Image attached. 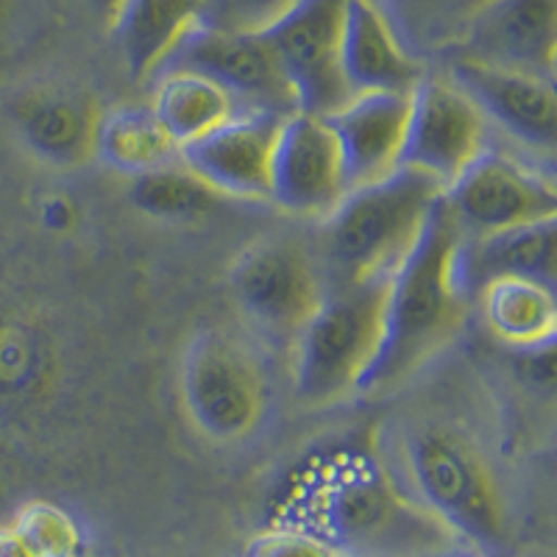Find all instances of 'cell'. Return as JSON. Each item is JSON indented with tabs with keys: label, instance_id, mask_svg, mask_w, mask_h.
I'll list each match as a JSON object with an SVG mask.
<instances>
[{
	"label": "cell",
	"instance_id": "7",
	"mask_svg": "<svg viewBox=\"0 0 557 557\" xmlns=\"http://www.w3.org/2000/svg\"><path fill=\"white\" fill-rule=\"evenodd\" d=\"M226 285L246 335L287 362L326 296L312 237L296 232H273L243 246Z\"/></svg>",
	"mask_w": 557,
	"mask_h": 557
},
{
	"label": "cell",
	"instance_id": "5",
	"mask_svg": "<svg viewBox=\"0 0 557 557\" xmlns=\"http://www.w3.org/2000/svg\"><path fill=\"white\" fill-rule=\"evenodd\" d=\"M178 401L193 430L212 444H243L271 407V374L248 335L198 326L178 357Z\"/></svg>",
	"mask_w": 557,
	"mask_h": 557
},
{
	"label": "cell",
	"instance_id": "8",
	"mask_svg": "<svg viewBox=\"0 0 557 557\" xmlns=\"http://www.w3.org/2000/svg\"><path fill=\"white\" fill-rule=\"evenodd\" d=\"M444 207L462 237L557 221L555 176L491 146L444 193Z\"/></svg>",
	"mask_w": 557,
	"mask_h": 557
},
{
	"label": "cell",
	"instance_id": "15",
	"mask_svg": "<svg viewBox=\"0 0 557 557\" xmlns=\"http://www.w3.org/2000/svg\"><path fill=\"white\" fill-rule=\"evenodd\" d=\"M285 121L278 114L243 112L178 148V162L226 201L268 203L273 148Z\"/></svg>",
	"mask_w": 557,
	"mask_h": 557
},
{
	"label": "cell",
	"instance_id": "21",
	"mask_svg": "<svg viewBox=\"0 0 557 557\" xmlns=\"http://www.w3.org/2000/svg\"><path fill=\"white\" fill-rule=\"evenodd\" d=\"M457 273L469 296H474L480 285L499 276L541 278L546 285H555L557 221L530 223L482 237H462Z\"/></svg>",
	"mask_w": 557,
	"mask_h": 557
},
{
	"label": "cell",
	"instance_id": "19",
	"mask_svg": "<svg viewBox=\"0 0 557 557\" xmlns=\"http://www.w3.org/2000/svg\"><path fill=\"white\" fill-rule=\"evenodd\" d=\"M471 307L496 343L510 351H544L557 335L555 285L541 278L499 276L480 285Z\"/></svg>",
	"mask_w": 557,
	"mask_h": 557
},
{
	"label": "cell",
	"instance_id": "16",
	"mask_svg": "<svg viewBox=\"0 0 557 557\" xmlns=\"http://www.w3.org/2000/svg\"><path fill=\"white\" fill-rule=\"evenodd\" d=\"M410 103L412 92H366L351 96L323 117L337 139L348 190H360L399 171Z\"/></svg>",
	"mask_w": 557,
	"mask_h": 557
},
{
	"label": "cell",
	"instance_id": "22",
	"mask_svg": "<svg viewBox=\"0 0 557 557\" xmlns=\"http://www.w3.org/2000/svg\"><path fill=\"white\" fill-rule=\"evenodd\" d=\"M148 107L178 148L243 114L226 89L193 70L157 73Z\"/></svg>",
	"mask_w": 557,
	"mask_h": 557
},
{
	"label": "cell",
	"instance_id": "6",
	"mask_svg": "<svg viewBox=\"0 0 557 557\" xmlns=\"http://www.w3.org/2000/svg\"><path fill=\"white\" fill-rule=\"evenodd\" d=\"M387 287L391 276L326 290L290 355L298 405L323 410L360 396L380 351Z\"/></svg>",
	"mask_w": 557,
	"mask_h": 557
},
{
	"label": "cell",
	"instance_id": "25",
	"mask_svg": "<svg viewBox=\"0 0 557 557\" xmlns=\"http://www.w3.org/2000/svg\"><path fill=\"white\" fill-rule=\"evenodd\" d=\"M128 201L143 215L157 221L187 223L212 215L218 207L226 203V198L218 196L176 159L159 171L128 178Z\"/></svg>",
	"mask_w": 557,
	"mask_h": 557
},
{
	"label": "cell",
	"instance_id": "9",
	"mask_svg": "<svg viewBox=\"0 0 557 557\" xmlns=\"http://www.w3.org/2000/svg\"><path fill=\"white\" fill-rule=\"evenodd\" d=\"M491 146L494 128L471 98L444 70H426L412 92L401 168L426 173L446 193Z\"/></svg>",
	"mask_w": 557,
	"mask_h": 557
},
{
	"label": "cell",
	"instance_id": "12",
	"mask_svg": "<svg viewBox=\"0 0 557 557\" xmlns=\"http://www.w3.org/2000/svg\"><path fill=\"white\" fill-rule=\"evenodd\" d=\"M9 126L39 165L78 171L96 162L103 107L89 87L64 78H42L9 98Z\"/></svg>",
	"mask_w": 557,
	"mask_h": 557
},
{
	"label": "cell",
	"instance_id": "24",
	"mask_svg": "<svg viewBox=\"0 0 557 557\" xmlns=\"http://www.w3.org/2000/svg\"><path fill=\"white\" fill-rule=\"evenodd\" d=\"M496 0H380L393 32L416 59L455 53Z\"/></svg>",
	"mask_w": 557,
	"mask_h": 557
},
{
	"label": "cell",
	"instance_id": "17",
	"mask_svg": "<svg viewBox=\"0 0 557 557\" xmlns=\"http://www.w3.org/2000/svg\"><path fill=\"white\" fill-rule=\"evenodd\" d=\"M557 0H496L449 57L555 78Z\"/></svg>",
	"mask_w": 557,
	"mask_h": 557
},
{
	"label": "cell",
	"instance_id": "2",
	"mask_svg": "<svg viewBox=\"0 0 557 557\" xmlns=\"http://www.w3.org/2000/svg\"><path fill=\"white\" fill-rule=\"evenodd\" d=\"M376 451L407 494L471 552L499 549L510 507L491 446L466 418L412 412L376 437Z\"/></svg>",
	"mask_w": 557,
	"mask_h": 557
},
{
	"label": "cell",
	"instance_id": "10",
	"mask_svg": "<svg viewBox=\"0 0 557 557\" xmlns=\"http://www.w3.org/2000/svg\"><path fill=\"white\" fill-rule=\"evenodd\" d=\"M162 70H193L215 82L243 112H268L278 117L298 112L296 92L262 32L243 34L198 26L176 45L159 73Z\"/></svg>",
	"mask_w": 557,
	"mask_h": 557
},
{
	"label": "cell",
	"instance_id": "32",
	"mask_svg": "<svg viewBox=\"0 0 557 557\" xmlns=\"http://www.w3.org/2000/svg\"><path fill=\"white\" fill-rule=\"evenodd\" d=\"M462 557H491V555H485V552H469V555H462Z\"/></svg>",
	"mask_w": 557,
	"mask_h": 557
},
{
	"label": "cell",
	"instance_id": "18",
	"mask_svg": "<svg viewBox=\"0 0 557 557\" xmlns=\"http://www.w3.org/2000/svg\"><path fill=\"white\" fill-rule=\"evenodd\" d=\"M341 67L351 96L401 92L410 96L426 76V62L412 57L393 32L380 0H348Z\"/></svg>",
	"mask_w": 557,
	"mask_h": 557
},
{
	"label": "cell",
	"instance_id": "30",
	"mask_svg": "<svg viewBox=\"0 0 557 557\" xmlns=\"http://www.w3.org/2000/svg\"><path fill=\"white\" fill-rule=\"evenodd\" d=\"M0 557H34L12 524H0Z\"/></svg>",
	"mask_w": 557,
	"mask_h": 557
},
{
	"label": "cell",
	"instance_id": "23",
	"mask_svg": "<svg viewBox=\"0 0 557 557\" xmlns=\"http://www.w3.org/2000/svg\"><path fill=\"white\" fill-rule=\"evenodd\" d=\"M178 159V146L153 117L148 103L103 109L96 139V162L134 178L159 171Z\"/></svg>",
	"mask_w": 557,
	"mask_h": 557
},
{
	"label": "cell",
	"instance_id": "27",
	"mask_svg": "<svg viewBox=\"0 0 557 557\" xmlns=\"http://www.w3.org/2000/svg\"><path fill=\"white\" fill-rule=\"evenodd\" d=\"M298 0H215L207 26L221 32L260 34L285 17Z\"/></svg>",
	"mask_w": 557,
	"mask_h": 557
},
{
	"label": "cell",
	"instance_id": "14",
	"mask_svg": "<svg viewBox=\"0 0 557 557\" xmlns=\"http://www.w3.org/2000/svg\"><path fill=\"white\" fill-rule=\"evenodd\" d=\"M346 193L341 151L330 123L318 114H290L273 148L268 203L298 221L321 223Z\"/></svg>",
	"mask_w": 557,
	"mask_h": 557
},
{
	"label": "cell",
	"instance_id": "31",
	"mask_svg": "<svg viewBox=\"0 0 557 557\" xmlns=\"http://www.w3.org/2000/svg\"><path fill=\"white\" fill-rule=\"evenodd\" d=\"M84 3H87L89 12L101 20L103 26L112 28V23L117 20V14H121V9H123V3H126V0H84Z\"/></svg>",
	"mask_w": 557,
	"mask_h": 557
},
{
	"label": "cell",
	"instance_id": "26",
	"mask_svg": "<svg viewBox=\"0 0 557 557\" xmlns=\"http://www.w3.org/2000/svg\"><path fill=\"white\" fill-rule=\"evenodd\" d=\"M34 557H82V530L67 510L51 502H28L9 521Z\"/></svg>",
	"mask_w": 557,
	"mask_h": 557
},
{
	"label": "cell",
	"instance_id": "28",
	"mask_svg": "<svg viewBox=\"0 0 557 557\" xmlns=\"http://www.w3.org/2000/svg\"><path fill=\"white\" fill-rule=\"evenodd\" d=\"M246 557H343L330 541L293 524H276L257 532L246 546Z\"/></svg>",
	"mask_w": 557,
	"mask_h": 557
},
{
	"label": "cell",
	"instance_id": "13",
	"mask_svg": "<svg viewBox=\"0 0 557 557\" xmlns=\"http://www.w3.org/2000/svg\"><path fill=\"white\" fill-rule=\"evenodd\" d=\"M446 76L471 98L487 126L527 148L532 157H555L557 92L555 78L496 67L466 57H449Z\"/></svg>",
	"mask_w": 557,
	"mask_h": 557
},
{
	"label": "cell",
	"instance_id": "20",
	"mask_svg": "<svg viewBox=\"0 0 557 557\" xmlns=\"http://www.w3.org/2000/svg\"><path fill=\"white\" fill-rule=\"evenodd\" d=\"M215 0H126L112 34L134 82L159 73L187 34L207 26Z\"/></svg>",
	"mask_w": 557,
	"mask_h": 557
},
{
	"label": "cell",
	"instance_id": "1",
	"mask_svg": "<svg viewBox=\"0 0 557 557\" xmlns=\"http://www.w3.org/2000/svg\"><path fill=\"white\" fill-rule=\"evenodd\" d=\"M290 521L343 557H462L469 546L418 505L376 449L323 457L298 480Z\"/></svg>",
	"mask_w": 557,
	"mask_h": 557
},
{
	"label": "cell",
	"instance_id": "29",
	"mask_svg": "<svg viewBox=\"0 0 557 557\" xmlns=\"http://www.w3.org/2000/svg\"><path fill=\"white\" fill-rule=\"evenodd\" d=\"M42 0H0V57L17 48L37 23V7Z\"/></svg>",
	"mask_w": 557,
	"mask_h": 557
},
{
	"label": "cell",
	"instance_id": "4",
	"mask_svg": "<svg viewBox=\"0 0 557 557\" xmlns=\"http://www.w3.org/2000/svg\"><path fill=\"white\" fill-rule=\"evenodd\" d=\"M441 196L444 187L412 168H399L382 182L348 190L335 212L315 223L312 235L326 290L393 276Z\"/></svg>",
	"mask_w": 557,
	"mask_h": 557
},
{
	"label": "cell",
	"instance_id": "11",
	"mask_svg": "<svg viewBox=\"0 0 557 557\" xmlns=\"http://www.w3.org/2000/svg\"><path fill=\"white\" fill-rule=\"evenodd\" d=\"M346 7L348 0H298L262 32L296 92L298 112L326 117L351 98L341 67Z\"/></svg>",
	"mask_w": 557,
	"mask_h": 557
},
{
	"label": "cell",
	"instance_id": "3",
	"mask_svg": "<svg viewBox=\"0 0 557 557\" xmlns=\"http://www.w3.org/2000/svg\"><path fill=\"white\" fill-rule=\"evenodd\" d=\"M460 240L441 196L412 251L393 271L380 351L360 396L387 399L401 393L466 330L474 307L457 273Z\"/></svg>",
	"mask_w": 557,
	"mask_h": 557
}]
</instances>
